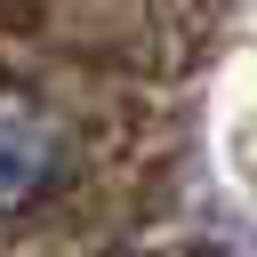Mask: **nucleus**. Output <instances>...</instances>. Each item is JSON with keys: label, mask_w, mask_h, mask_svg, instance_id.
<instances>
[{"label": "nucleus", "mask_w": 257, "mask_h": 257, "mask_svg": "<svg viewBox=\"0 0 257 257\" xmlns=\"http://www.w3.org/2000/svg\"><path fill=\"white\" fill-rule=\"evenodd\" d=\"M56 169H64V128H56V112H48L32 88H8V96H0V193H8V209L24 217V209L48 193Z\"/></svg>", "instance_id": "1"}]
</instances>
